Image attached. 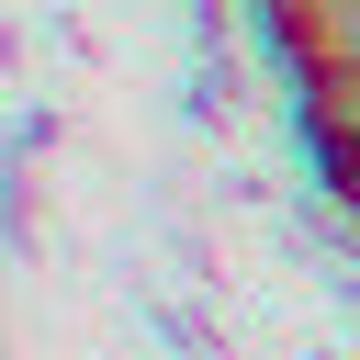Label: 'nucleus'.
Instances as JSON below:
<instances>
[{"mask_svg":"<svg viewBox=\"0 0 360 360\" xmlns=\"http://www.w3.org/2000/svg\"><path fill=\"white\" fill-rule=\"evenodd\" d=\"M304 135L315 158H360V68H304Z\"/></svg>","mask_w":360,"mask_h":360,"instance_id":"f03ea898","label":"nucleus"},{"mask_svg":"<svg viewBox=\"0 0 360 360\" xmlns=\"http://www.w3.org/2000/svg\"><path fill=\"white\" fill-rule=\"evenodd\" d=\"M270 34L292 68H360V0H270Z\"/></svg>","mask_w":360,"mask_h":360,"instance_id":"f257e3e1","label":"nucleus"},{"mask_svg":"<svg viewBox=\"0 0 360 360\" xmlns=\"http://www.w3.org/2000/svg\"><path fill=\"white\" fill-rule=\"evenodd\" d=\"M326 180H338V202H349V214H360V158H338V169H326Z\"/></svg>","mask_w":360,"mask_h":360,"instance_id":"7ed1b4c3","label":"nucleus"}]
</instances>
